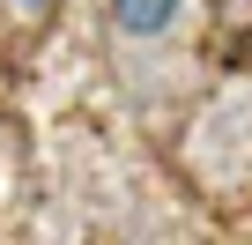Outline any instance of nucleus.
<instances>
[{
	"mask_svg": "<svg viewBox=\"0 0 252 245\" xmlns=\"http://www.w3.org/2000/svg\"><path fill=\"white\" fill-rule=\"evenodd\" d=\"M111 15H119L126 37H163L178 23V0H111Z\"/></svg>",
	"mask_w": 252,
	"mask_h": 245,
	"instance_id": "f257e3e1",
	"label": "nucleus"
}]
</instances>
